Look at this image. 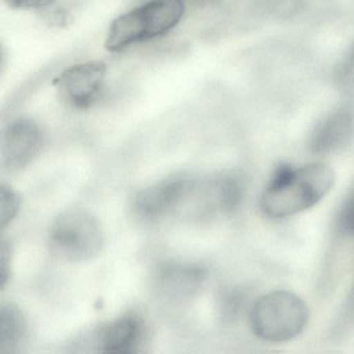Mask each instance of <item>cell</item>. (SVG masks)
I'll return each instance as SVG.
<instances>
[{
    "instance_id": "cell-13",
    "label": "cell",
    "mask_w": 354,
    "mask_h": 354,
    "mask_svg": "<svg viewBox=\"0 0 354 354\" xmlns=\"http://www.w3.org/2000/svg\"><path fill=\"white\" fill-rule=\"evenodd\" d=\"M337 227L342 233L354 236V192L345 201L339 210Z\"/></svg>"
},
{
    "instance_id": "cell-12",
    "label": "cell",
    "mask_w": 354,
    "mask_h": 354,
    "mask_svg": "<svg viewBox=\"0 0 354 354\" xmlns=\"http://www.w3.org/2000/svg\"><path fill=\"white\" fill-rule=\"evenodd\" d=\"M20 320V316L16 310H9L8 321L3 319L1 321V337L3 339L7 337L8 344L16 343L21 337L24 327Z\"/></svg>"
},
{
    "instance_id": "cell-3",
    "label": "cell",
    "mask_w": 354,
    "mask_h": 354,
    "mask_svg": "<svg viewBox=\"0 0 354 354\" xmlns=\"http://www.w3.org/2000/svg\"><path fill=\"white\" fill-rule=\"evenodd\" d=\"M185 14L179 0H157L122 14L111 24L105 48L119 53L133 45L159 38L173 30Z\"/></svg>"
},
{
    "instance_id": "cell-9",
    "label": "cell",
    "mask_w": 354,
    "mask_h": 354,
    "mask_svg": "<svg viewBox=\"0 0 354 354\" xmlns=\"http://www.w3.org/2000/svg\"><path fill=\"white\" fill-rule=\"evenodd\" d=\"M142 335V323L131 315L107 323L100 333L103 354H133Z\"/></svg>"
},
{
    "instance_id": "cell-11",
    "label": "cell",
    "mask_w": 354,
    "mask_h": 354,
    "mask_svg": "<svg viewBox=\"0 0 354 354\" xmlns=\"http://www.w3.org/2000/svg\"><path fill=\"white\" fill-rule=\"evenodd\" d=\"M335 76L344 88L354 92V46L339 64Z\"/></svg>"
},
{
    "instance_id": "cell-6",
    "label": "cell",
    "mask_w": 354,
    "mask_h": 354,
    "mask_svg": "<svg viewBox=\"0 0 354 354\" xmlns=\"http://www.w3.org/2000/svg\"><path fill=\"white\" fill-rule=\"evenodd\" d=\"M196 183L189 176L176 175L153 184L136 194L134 212L145 221H156L192 196Z\"/></svg>"
},
{
    "instance_id": "cell-1",
    "label": "cell",
    "mask_w": 354,
    "mask_h": 354,
    "mask_svg": "<svg viewBox=\"0 0 354 354\" xmlns=\"http://www.w3.org/2000/svg\"><path fill=\"white\" fill-rule=\"evenodd\" d=\"M335 176L325 163L281 165L263 190L259 207L272 219L294 216L318 204L333 188Z\"/></svg>"
},
{
    "instance_id": "cell-7",
    "label": "cell",
    "mask_w": 354,
    "mask_h": 354,
    "mask_svg": "<svg viewBox=\"0 0 354 354\" xmlns=\"http://www.w3.org/2000/svg\"><path fill=\"white\" fill-rule=\"evenodd\" d=\"M45 136L39 124L20 119L8 126L3 136V165L11 173L20 171L34 162L42 152Z\"/></svg>"
},
{
    "instance_id": "cell-10",
    "label": "cell",
    "mask_w": 354,
    "mask_h": 354,
    "mask_svg": "<svg viewBox=\"0 0 354 354\" xmlns=\"http://www.w3.org/2000/svg\"><path fill=\"white\" fill-rule=\"evenodd\" d=\"M21 198L10 185L1 184L0 187V227L5 229L19 213Z\"/></svg>"
},
{
    "instance_id": "cell-2",
    "label": "cell",
    "mask_w": 354,
    "mask_h": 354,
    "mask_svg": "<svg viewBox=\"0 0 354 354\" xmlns=\"http://www.w3.org/2000/svg\"><path fill=\"white\" fill-rule=\"evenodd\" d=\"M310 321V308L295 292L277 289L257 298L250 312V326L261 341L285 344L301 335Z\"/></svg>"
},
{
    "instance_id": "cell-8",
    "label": "cell",
    "mask_w": 354,
    "mask_h": 354,
    "mask_svg": "<svg viewBox=\"0 0 354 354\" xmlns=\"http://www.w3.org/2000/svg\"><path fill=\"white\" fill-rule=\"evenodd\" d=\"M354 142V106L337 107L323 118L310 133L308 145L313 152L333 154L346 150Z\"/></svg>"
},
{
    "instance_id": "cell-5",
    "label": "cell",
    "mask_w": 354,
    "mask_h": 354,
    "mask_svg": "<svg viewBox=\"0 0 354 354\" xmlns=\"http://www.w3.org/2000/svg\"><path fill=\"white\" fill-rule=\"evenodd\" d=\"M106 74L107 66L103 62H84L64 70L53 80V86L68 106L84 111L102 93Z\"/></svg>"
},
{
    "instance_id": "cell-4",
    "label": "cell",
    "mask_w": 354,
    "mask_h": 354,
    "mask_svg": "<svg viewBox=\"0 0 354 354\" xmlns=\"http://www.w3.org/2000/svg\"><path fill=\"white\" fill-rule=\"evenodd\" d=\"M102 231L97 219L80 209H72L55 218L49 231L51 252L61 260L80 262L100 252Z\"/></svg>"
}]
</instances>
